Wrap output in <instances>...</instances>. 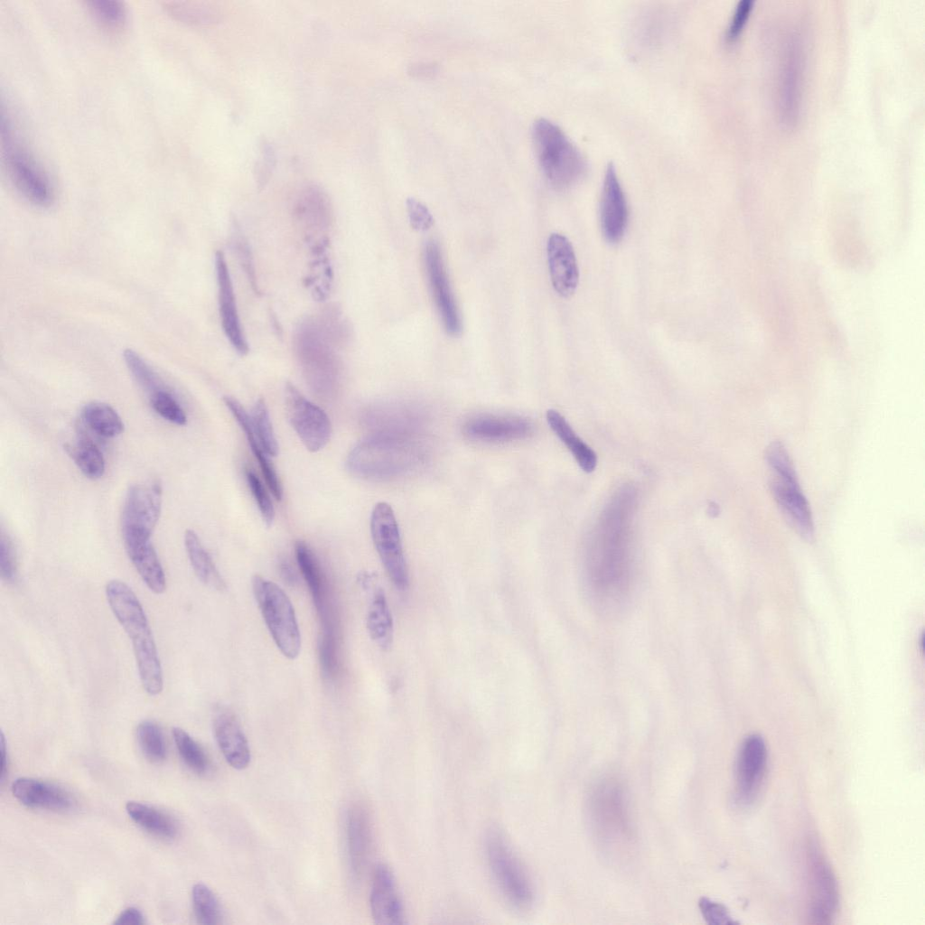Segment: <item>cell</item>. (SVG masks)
<instances>
[{"mask_svg": "<svg viewBox=\"0 0 925 925\" xmlns=\"http://www.w3.org/2000/svg\"><path fill=\"white\" fill-rule=\"evenodd\" d=\"M547 421L571 452L580 468L585 472H593L597 464L595 452L575 434L566 419L558 411L549 409L547 412Z\"/></svg>", "mask_w": 925, "mask_h": 925, "instance_id": "obj_28", "label": "cell"}, {"mask_svg": "<svg viewBox=\"0 0 925 925\" xmlns=\"http://www.w3.org/2000/svg\"><path fill=\"white\" fill-rule=\"evenodd\" d=\"M246 479L251 493L257 504L262 519L267 527H270L275 519V509L265 487L259 478L249 469H246Z\"/></svg>", "mask_w": 925, "mask_h": 925, "instance_id": "obj_40", "label": "cell"}, {"mask_svg": "<svg viewBox=\"0 0 925 925\" xmlns=\"http://www.w3.org/2000/svg\"><path fill=\"white\" fill-rule=\"evenodd\" d=\"M123 355L126 367L133 378L148 392L149 396L165 388L156 373L138 353L131 349H126Z\"/></svg>", "mask_w": 925, "mask_h": 925, "instance_id": "obj_38", "label": "cell"}, {"mask_svg": "<svg viewBox=\"0 0 925 925\" xmlns=\"http://www.w3.org/2000/svg\"><path fill=\"white\" fill-rule=\"evenodd\" d=\"M801 54L798 46L791 45L784 61L780 85V109L785 122L792 123L797 117L800 84Z\"/></svg>", "mask_w": 925, "mask_h": 925, "instance_id": "obj_27", "label": "cell"}, {"mask_svg": "<svg viewBox=\"0 0 925 925\" xmlns=\"http://www.w3.org/2000/svg\"><path fill=\"white\" fill-rule=\"evenodd\" d=\"M279 573L282 579L290 586H295L299 580L296 572L291 565V564L283 559L279 563Z\"/></svg>", "mask_w": 925, "mask_h": 925, "instance_id": "obj_47", "label": "cell"}, {"mask_svg": "<svg viewBox=\"0 0 925 925\" xmlns=\"http://www.w3.org/2000/svg\"><path fill=\"white\" fill-rule=\"evenodd\" d=\"M485 850L490 869L501 893L519 910L533 902L531 882L504 835L491 829L486 836Z\"/></svg>", "mask_w": 925, "mask_h": 925, "instance_id": "obj_8", "label": "cell"}, {"mask_svg": "<svg viewBox=\"0 0 925 925\" xmlns=\"http://www.w3.org/2000/svg\"><path fill=\"white\" fill-rule=\"evenodd\" d=\"M139 746L145 756L153 762H160L166 755L165 743L160 727L154 722H141L136 729Z\"/></svg>", "mask_w": 925, "mask_h": 925, "instance_id": "obj_36", "label": "cell"}, {"mask_svg": "<svg viewBox=\"0 0 925 925\" xmlns=\"http://www.w3.org/2000/svg\"><path fill=\"white\" fill-rule=\"evenodd\" d=\"M106 597L132 642L144 689L150 696L159 695L164 687L162 666L147 617L137 596L126 583L115 579L107 584Z\"/></svg>", "mask_w": 925, "mask_h": 925, "instance_id": "obj_1", "label": "cell"}, {"mask_svg": "<svg viewBox=\"0 0 925 925\" xmlns=\"http://www.w3.org/2000/svg\"><path fill=\"white\" fill-rule=\"evenodd\" d=\"M226 406L229 409L233 416L236 418L239 426L243 430L248 443L250 444L252 453L258 462L266 485L271 491L273 496L276 500H281L283 496L282 486L278 476L276 472L273 463L268 459V455L262 449L259 442L257 441L256 434L253 430L251 418L243 407V406L233 397H224L223 398Z\"/></svg>", "mask_w": 925, "mask_h": 925, "instance_id": "obj_26", "label": "cell"}, {"mask_svg": "<svg viewBox=\"0 0 925 925\" xmlns=\"http://www.w3.org/2000/svg\"><path fill=\"white\" fill-rule=\"evenodd\" d=\"M425 270L430 289L446 332L457 336L462 331V320L451 288L439 245L430 240L424 249Z\"/></svg>", "mask_w": 925, "mask_h": 925, "instance_id": "obj_14", "label": "cell"}, {"mask_svg": "<svg viewBox=\"0 0 925 925\" xmlns=\"http://www.w3.org/2000/svg\"><path fill=\"white\" fill-rule=\"evenodd\" d=\"M347 843L351 869L360 874L367 865L372 844L370 816L361 804H354L348 811Z\"/></svg>", "mask_w": 925, "mask_h": 925, "instance_id": "obj_23", "label": "cell"}, {"mask_svg": "<svg viewBox=\"0 0 925 925\" xmlns=\"http://www.w3.org/2000/svg\"><path fill=\"white\" fill-rule=\"evenodd\" d=\"M425 459V451L417 437L375 434L352 449L347 467L360 478L388 480L415 470Z\"/></svg>", "mask_w": 925, "mask_h": 925, "instance_id": "obj_2", "label": "cell"}, {"mask_svg": "<svg viewBox=\"0 0 925 925\" xmlns=\"http://www.w3.org/2000/svg\"><path fill=\"white\" fill-rule=\"evenodd\" d=\"M533 424L517 415L480 413L471 416L462 425L463 434L476 441L501 443L521 440L532 434Z\"/></svg>", "mask_w": 925, "mask_h": 925, "instance_id": "obj_16", "label": "cell"}, {"mask_svg": "<svg viewBox=\"0 0 925 925\" xmlns=\"http://www.w3.org/2000/svg\"><path fill=\"white\" fill-rule=\"evenodd\" d=\"M371 916L379 925L405 924V912L395 877L389 867L378 864L373 873L369 895Z\"/></svg>", "mask_w": 925, "mask_h": 925, "instance_id": "obj_18", "label": "cell"}, {"mask_svg": "<svg viewBox=\"0 0 925 925\" xmlns=\"http://www.w3.org/2000/svg\"><path fill=\"white\" fill-rule=\"evenodd\" d=\"M162 505V487L158 482L132 485L124 502L121 528L123 537L150 538Z\"/></svg>", "mask_w": 925, "mask_h": 925, "instance_id": "obj_13", "label": "cell"}, {"mask_svg": "<svg viewBox=\"0 0 925 925\" xmlns=\"http://www.w3.org/2000/svg\"><path fill=\"white\" fill-rule=\"evenodd\" d=\"M170 11L180 19L193 23H209L218 19V12L209 6L174 4L170 6Z\"/></svg>", "mask_w": 925, "mask_h": 925, "instance_id": "obj_41", "label": "cell"}, {"mask_svg": "<svg viewBox=\"0 0 925 925\" xmlns=\"http://www.w3.org/2000/svg\"><path fill=\"white\" fill-rule=\"evenodd\" d=\"M370 532L375 548L392 584L401 591L409 586V574L398 524L387 502L375 505L370 517Z\"/></svg>", "mask_w": 925, "mask_h": 925, "instance_id": "obj_9", "label": "cell"}, {"mask_svg": "<svg viewBox=\"0 0 925 925\" xmlns=\"http://www.w3.org/2000/svg\"><path fill=\"white\" fill-rule=\"evenodd\" d=\"M11 790L14 797L28 808L66 811L75 806L73 797L67 790L37 779L18 778L12 783Z\"/></svg>", "mask_w": 925, "mask_h": 925, "instance_id": "obj_22", "label": "cell"}, {"mask_svg": "<svg viewBox=\"0 0 925 925\" xmlns=\"http://www.w3.org/2000/svg\"><path fill=\"white\" fill-rule=\"evenodd\" d=\"M768 762V751L763 737L748 735L742 743L735 762L733 799L739 807L754 803L763 785Z\"/></svg>", "mask_w": 925, "mask_h": 925, "instance_id": "obj_11", "label": "cell"}, {"mask_svg": "<svg viewBox=\"0 0 925 925\" xmlns=\"http://www.w3.org/2000/svg\"><path fill=\"white\" fill-rule=\"evenodd\" d=\"M64 449L80 472L89 479H98L105 473L106 463L99 448L90 440L84 438L76 443H67Z\"/></svg>", "mask_w": 925, "mask_h": 925, "instance_id": "obj_32", "label": "cell"}, {"mask_svg": "<svg viewBox=\"0 0 925 925\" xmlns=\"http://www.w3.org/2000/svg\"><path fill=\"white\" fill-rule=\"evenodd\" d=\"M809 876L808 919L813 924H828L836 914L839 892L836 875L813 840L808 844Z\"/></svg>", "mask_w": 925, "mask_h": 925, "instance_id": "obj_10", "label": "cell"}, {"mask_svg": "<svg viewBox=\"0 0 925 925\" xmlns=\"http://www.w3.org/2000/svg\"><path fill=\"white\" fill-rule=\"evenodd\" d=\"M360 583L371 591L366 618L369 635L379 649L388 650L393 643L394 623L385 593L379 586L370 589L369 574L360 575Z\"/></svg>", "mask_w": 925, "mask_h": 925, "instance_id": "obj_24", "label": "cell"}, {"mask_svg": "<svg viewBox=\"0 0 925 925\" xmlns=\"http://www.w3.org/2000/svg\"><path fill=\"white\" fill-rule=\"evenodd\" d=\"M601 228L605 240L619 243L628 223L626 198L612 164L606 167L600 204Z\"/></svg>", "mask_w": 925, "mask_h": 925, "instance_id": "obj_17", "label": "cell"}, {"mask_svg": "<svg viewBox=\"0 0 925 925\" xmlns=\"http://www.w3.org/2000/svg\"><path fill=\"white\" fill-rule=\"evenodd\" d=\"M149 397L151 406L161 417L177 425H184L187 423L184 410L166 388Z\"/></svg>", "mask_w": 925, "mask_h": 925, "instance_id": "obj_39", "label": "cell"}, {"mask_svg": "<svg viewBox=\"0 0 925 925\" xmlns=\"http://www.w3.org/2000/svg\"><path fill=\"white\" fill-rule=\"evenodd\" d=\"M126 554L150 591L162 593L166 588L165 575L156 551L147 537H123Z\"/></svg>", "mask_w": 925, "mask_h": 925, "instance_id": "obj_25", "label": "cell"}, {"mask_svg": "<svg viewBox=\"0 0 925 925\" xmlns=\"http://www.w3.org/2000/svg\"><path fill=\"white\" fill-rule=\"evenodd\" d=\"M84 424L97 435L113 438L124 431V423L117 412L102 402H90L81 411Z\"/></svg>", "mask_w": 925, "mask_h": 925, "instance_id": "obj_31", "label": "cell"}, {"mask_svg": "<svg viewBox=\"0 0 925 925\" xmlns=\"http://www.w3.org/2000/svg\"><path fill=\"white\" fill-rule=\"evenodd\" d=\"M184 546L191 565L199 580L214 590H225L226 584L224 579L210 554L201 544L200 537L193 530L187 529L185 531Z\"/></svg>", "mask_w": 925, "mask_h": 925, "instance_id": "obj_29", "label": "cell"}, {"mask_svg": "<svg viewBox=\"0 0 925 925\" xmlns=\"http://www.w3.org/2000/svg\"><path fill=\"white\" fill-rule=\"evenodd\" d=\"M532 136L539 164L554 187L567 188L583 178L587 171L586 160L556 124L537 118Z\"/></svg>", "mask_w": 925, "mask_h": 925, "instance_id": "obj_4", "label": "cell"}, {"mask_svg": "<svg viewBox=\"0 0 925 925\" xmlns=\"http://www.w3.org/2000/svg\"><path fill=\"white\" fill-rule=\"evenodd\" d=\"M0 751H1L0 780H1V781H3V780H4V778H5V774H6L5 772H6V768H7L6 744H5V735H4L3 733H1V749H0Z\"/></svg>", "mask_w": 925, "mask_h": 925, "instance_id": "obj_48", "label": "cell"}, {"mask_svg": "<svg viewBox=\"0 0 925 925\" xmlns=\"http://www.w3.org/2000/svg\"><path fill=\"white\" fill-rule=\"evenodd\" d=\"M192 901L198 923L203 925L221 923L222 913L219 900L206 884L198 883L193 885Z\"/></svg>", "mask_w": 925, "mask_h": 925, "instance_id": "obj_33", "label": "cell"}, {"mask_svg": "<svg viewBox=\"0 0 925 925\" xmlns=\"http://www.w3.org/2000/svg\"><path fill=\"white\" fill-rule=\"evenodd\" d=\"M753 0H741L738 2L726 29V38L729 41L736 39L741 33L753 8Z\"/></svg>", "mask_w": 925, "mask_h": 925, "instance_id": "obj_45", "label": "cell"}, {"mask_svg": "<svg viewBox=\"0 0 925 925\" xmlns=\"http://www.w3.org/2000/svg\"><path fill=\"white\" fill-rule=\"evenodd\" d=\"M295 557L310 591L319 617L322 632L337 631L335 610L327 577L312 549L304 541L294 546Z\"/></svg>", "mask_w": 925, "mask_h": 925, "instance_id": "obj_15", "label": "cell"}, {"mask_svg": "<svg viewBox=\"0 0 925 925\" xmlns=\"http://www.w3.org/2000/svg\"><path fill=\"white\" fill-rule=\"evenodd\" d=\"M252 591L266 626L280 652L295 659L301 650V633L292 602L276 583L255 575Z\"/></svg>", "mask_w": 925, "mask_h": 925, "instance_id": "obj_6", "label": "cell"}, {"mask_svg": "<svg viewBox=\"0 0 925 925\" xmlns=\"http://www.w3.org/2000/svg\"><path fill=\"white\" fill-rule=\"evenodd\" d=\"M215 269L223 331L234 349L244 355L248 351V347L238 317L230 274L221 251L215 255Z\"/></svg>", "mask_w": 925, "mask_h": 925, "instance_id": "obj_20", "label": "cell"}, {"mask_svg": "<svg viewBox=\"0 0 925 925\" xmlns=\"http://www.w3.org/2000/svg\"><path fill=\"white\" fill-rule=\"evenodd\" d=\"M173 737L177 751L184 763L198 774L209 769V759L201 746L183 729L174 727Z\"/></svg>", "mask_w": 925, "mask_h": 925, "instance_id": "obj_34", "label": "cell"}, {"mask_svg": "<svg viewBox=\"0 0 925 925\" xmlns=\"http://www.w3.org/2000/svg\"><path fill=\"white\" fill-rule=\"evenodd\" d=\"M145 922V917L138 909L128 907L120 912L113 923L117 925H142Z\"/></svg>", "mask_w": 925, "mask_h": 925, "instance_id": "obj_46", "label": "cell"}, {"mask_svg": "<svg viewBox=\"0 0 925 925\" xmlns=\"http://www.w3.org/2000/svg\"><path fill=\"white\" fill-rule=\"evenodd\" d=\"M406 210L412 229L426 231L434 225V218L427 207L416 198L406 200Z\"/></svg>", "mask_w": 925, "mask_h": 925, "instance_id": "obj_42", "label": "cell"}, {"mask_svg": "<svg viewBox=\"0 0 925 925\" xmlns=\"http://www.w3.org/2000/svg\"><path fill=\"white\" fill-rule=\"evenodd\" d=\"M285 409L294 430L308 451L316 453L327 444L332 432L329 416L292 384L285 387Z\"/></svg>", "mask_w": 925, "mask_h": 925, "instance_id": "obj_12", "label": "cell"}, {"mask_svg": "<svg viewBox=\"0 0 925 925\" xmlns=\"http://www.w3.org/2000/svg\"><path fill=\"white\" fill-rule=\"evenodd\" d=\"M589 826L597 844L608 854L625 853L633 841L628 799L620 781L603 778L592 787L587 800Z\"/></svg>", "mask_w": 925, "mask_h": 925, "instance_id": "obj_3", "label": "cell"}, {"mask_svg": "<svg viewBox=\"0 0 925 925\" xmlns=\"http://www.w3.org/2000/svg\"><path fill=\"white\" fill-rule=\"evenodd\" d=\"M0 572L2 579L12 582L16 574V557L11 539L2 534L0 542Z\"/></svg>", "mask_w": 925, "mask_h": 925, "instance_id": "obj_44", "label": "cell"}, {"mask_svg": "<svg viewBox=\"0 0 925 925\" xmlns=\"http://www.w3.org/2000/svg\"><path fill=\"white\" fill-rule=\"evenodd\" d=\"M250 418L256 437L264 452L268 456H276L278 453V444L264 399L259 398L256 401Z\"/></svg>", "mask_w": 925, "mask_h": 925, "instance_id": "obj_35", "label": "cell"}, {"mask_svg": "<svg viewBox=\"0 0 925 925\" xmlns=\"http://www.w3.org/2000/svg\"><path fill=\"white\" fill-rule=\"evenodd\" d=\"M213 733L226 761L237 770L247 768L250 749L236 715L228 708L218 709L213 717Z\"/></svg>", "mask_w": 925, "mask_h": 925, "instance_id": "obj_21", "label": "cell"}, {"mask_svg": "<svg viewBox=\"0 0 925 925\" xmlns=\"http://www.w3.org/2000/svg\"><path fill=\"white\" fill-rule=\"evenodd\" d=\"M548 269L555 291L563 297L571 296L578 285L579 270L573 246L569 239L552 233L547 243Z\"/></svg>", "mask_w": 925, "mask_h": 925, "instance_id": "obj_19", "label": "cell"}, {"mask_svg": "<svg viewBox=\"0 0 925 925\" xmlns=\"http://www.w3.org/2000/svg\"><path fill=\"white\" fill-rule=\"evenodd\" d=\"M698 906L704 919L709 924L725 925L737 923V921L733 920L726 907L719 902L706 897H702L699 900Z\"/></svg>", "mask_w": 925, "mask_h": 925, "instance_id": "obj_43", "label": "cell"}, {"mask_svg": "<svg viewBox=\"0 0 925 925\" xmlns=\"http://www.w3.org/2000/svg\"><path fill=\"white\" fill-rule=\"evenodd\" d=\"M126 811L130 818L147 832L165 839L178 834L176 822L164 812L137 801H128Z\"/></svg>", "mask_w": 925, "mask_h": 925, "instance_id": "obj_30", "label": "cell"}, {"mask_svg": "<svg viewBox=\"0 0 925 925\" xmlns=\"http://www.w3.org/2000/svg\"><path fill=\"white\" fill-rule=\"evenodd\" d=\"M87 4L90 14L102 27L113 31L124 27L126 22V10L121 2L91 0Z\"/></svg>", "mask_w": 925, "mask_h": 925, "instance_id": "obj_37", "label": "cell"}, {"mask_svg": "<svg viewBox=\"0 0 925 925\" xmlns=\"http://www.w3.org/2000/svg\"><path fill=\"white\" fill-rule=\"evenodd\" d=\"M2 149L9 177L16 189L30 202L50 205L54 198L51 182L44 168L30 150L17 138L9 118L2 117Z\"/></svg>", "mask_w": 925, "mask_h": 925, "instance_id": "obj_7", "label": "cell"}, {"mask_svg": "<svg viewBox=\"0 0 925 925\" xmlns=\"http://www.w3.org/2000/svg\"><path fill=\"white\" fill-rule=\"evenodd\" d=\"M765 460L770 471L771 491L780 513L801 537L812 540L814 524L810 508L783 444L771 443L766 450Z\"/></svg>", "mask_w": 925, "mask_h": 925, "instance_id": "obj_5", "label": "cell"}]
</instances>
